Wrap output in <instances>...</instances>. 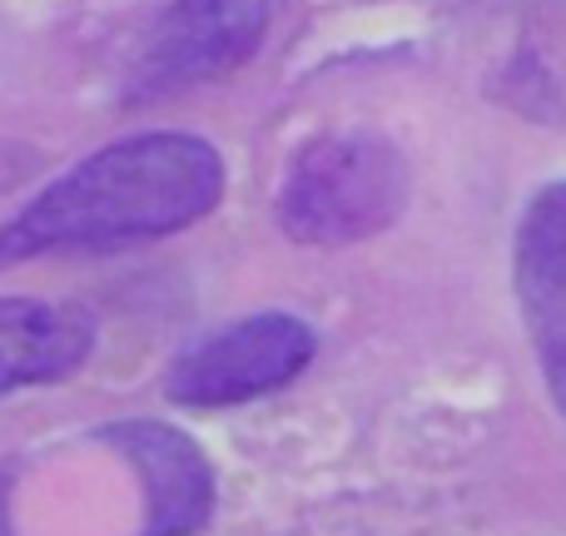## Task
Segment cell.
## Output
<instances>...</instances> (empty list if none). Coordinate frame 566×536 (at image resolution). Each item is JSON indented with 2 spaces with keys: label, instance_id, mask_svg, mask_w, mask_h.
I'll return each mask as SVG.
<instances>
[{
  "label": "cell",
  "instance_id": "4",
  "mask_svg": "<svg viewBox=\"0 0 566 536\" xmlns=\"http://www.w3.org/2000/svg\"><path fill=\"white\" fill-rule=\"evenodd\" d=\"M318 353V333L293 313H249L189 343L165 372V398L179 408H234L289 388Z\"/></svg>",
  "mask_w": 566,
  "mask_h": 536
},
{
  "label": "cell",
  "instance_id": "3",
  "mask_svg": "<svg viewBox=\"0 0 566 536\" xmlns=\"http://www.w3.org/2000/svg\"><path fill=\"white\" fill-rule=\"evenodd\" d=\"M289 0H175L125 80V105H159L229 80L264 50Z\"/></svg>",
  "mask_w": 566,
  "mask_h": 536
},
{
  "label": "cell",
  "instance_id": "8",
  "mask_svg": "<svg viewBox=\"0 0 566 536\" xmlns=\"http://www.w3.org/2000/svg\"><path fill=\"white\" fill-rule=\"evenodd\" d=\"M6 487H10V472L0 467V536H10V512H6Z\"/></svg>",
  "mask_w": 566,
  "mask_h": 536
},
{
  "label": "cell",
  "instance_id": "7",
  "mask_svg": "<svg viewBox=\"0 0 566 536\" xmlns=\"http://www.w3.org/2000/svg\"><path fill=\"white\" fill-rule=\"evenodd\" d=\"M95 353V318L75 303L0 298V392L75 378Z\"/></svg>",
  "mask_w": 566,
  "mask_h": 536
},
{
  "label": "cell",
  "instance_id": "5",
  "mask_svg": "<svg viewBox=\"0 0 566 536\" xmlns=\"http://www.w3.org/2000/svg\"><path fill=\"white\" fill-rule=\"evenodd\" d=\"M512 283H517L522 323L537 348L547 398L566 422V179L537 189V199L522 209Z\"/></svg>",
  "mask_w": 566,
  "mask_h": 536
},
{
  "label": "cell",
  "instance_id": "1",
  "mask_svg": "<svg viewBox=\"0 0 566 536\" xmlns=\"http://www.w3.org/2000/svg\"><path fill=\"white\" fill-rule=\"evenodd\" d=\"M224 199V159L185 129L115 139L50 179L0 224V269L60 254H115L185 234Z\"/></svg>",
  "mask_w": 566,
  "mask_h": 536
},
{
  "label": "cell",
  "instance_id": "2",
  "mask_svg": "<svg viewBox=\"0 0 566 536\" xmlns=\"http://www.w3.org/2000/svg\"><path fill=\"white\" fill-rule=\"evenodd\" d=\"M408 159L373 129L323 135L293 155L279 185L274 219L293 244L343 249L378 239L408 209Z\"/></svg>",
  "mask_w": 566,
  "mask_h": 536
},
{
  "label": "cell",
  "instance_id": "6",
  "mask_svg": "<svg viewBox=\"0 0 566 536\" xmlns=\"http://www.w3.org/2000/svg\"><path fill=\"white\" fill-rule=\"evenodd\" d=\"M99 438L145 482V532L139 536H195L214 512V472L189 432L165 422H109Z\"/></svg>",
  "mask_w": 566,
  "mask_h": 536
}]
</instances>
